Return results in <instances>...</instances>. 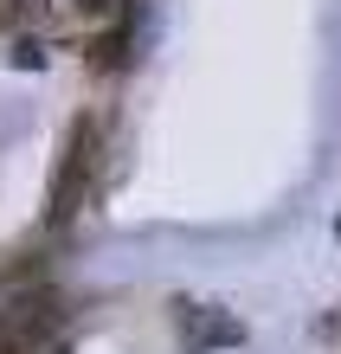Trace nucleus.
<instances>
[{
	"label": "nucleus",
	"mask_w": 341,
	"mask_h": 354,
	"mask_svg": "<svg viewBox=\"0 0 341 354\" xmlns=\"http://www.w3.org/2000/svg\"><path fill=\"white\" fill-rule=\"evenodd\" d=\"M52 322H58L52 290H13V297L0 303V354H33Z\"/></svg>",
	"instance_id": "2"
},
{
	"label": "nucleus",
	"mask_w": 341,
	"mask_h": 354,
	"mask_svg": "<svg viewBox=\"0 0 341 354\" xmlns=\"http://www.w3.org/2000/svg\"><path fill=\"white\" fill-rule=\"evenodd\" d=\"M97 161H103V129H97V116H77L71 136H65V155H58V174H52V206H46L52 225H65V219L84 213L91 180H97Z\"/></svg>",
	"instance_id": "1"
},
{
	"label": "nucleus",
	"mask_w": 341,
	"mask_h": 354,
	"mask_svg": "<svg viewBox=\"0 0 341 354\" xmlns=\"http://www.w3.org/2000/svg\"><path fill=\"white\" fill-rule=\"evenodd\" d=\"M174 335L187 354H206V348H239L245 342V322L225 316L212 303H174Z\"/></svg>",
	"instance_id": "3"
},
{
	"label": "nucleus",
	"mask_w": 341,
	"mask_h": 354,
	"mask_svg": "<svg viewBox=\"0 0 341 354\" xmlns=\"http://www.w3.org/2000/svg\"><path fill=\"white\" fill-rule=\"evenodd\" d=\"M46 13V0H0V32H26Z\"/></svg>",
	"instance_id": "4"
},
{
	"label": "nucleus",
	"mask_w": 341,
	"mask_h": 354,
	"mask_svg": "<svg viewBox=\"0 0 341 354\" xmlns=\"http://www.w3.org/2000/svg\"><path fill=\"white\" fill-rule=\"evenodd\" d=\"M335 239H341V219H335Z\"/></svg>",
	"instance_id": "6"
},
{
	"label": "nucleus",
	"mask_w": 341,
	"mask_h": 354,
	"mask_svg": "<svg viewBox=\"0 0 341 354\" xmlns=\"http://www.w3.org/2000/svg\"><path fill=\"white\" fill-rule=\"evenodd\" d=\"M7 58H13V65H26V71H39V65H46V52H39L33 39H19V46H13Z\"/></svg>",
	"instance_id": "5"
}]
</instances>
